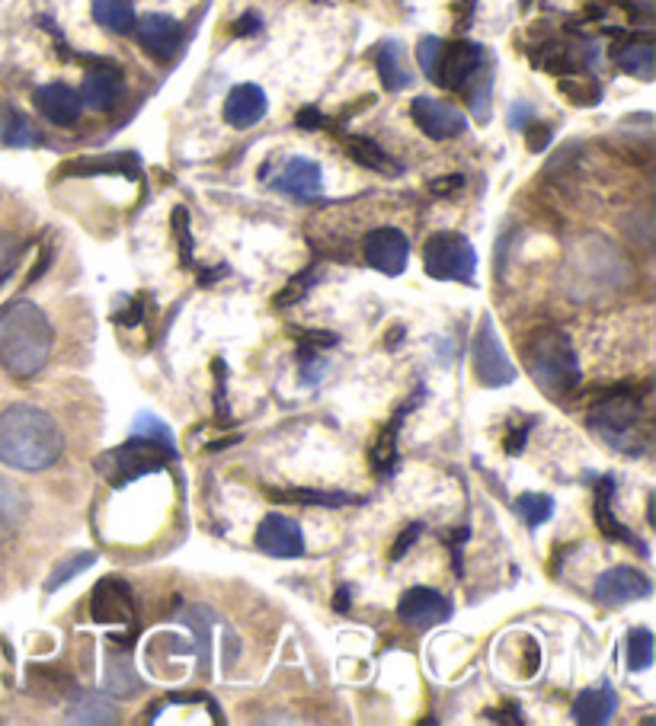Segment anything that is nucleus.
Here are the masks:
<instances>
[{"instance_id": "obj_42", "label": "nucleus", "mask_w": 656, "mask_h": 726, "mask_svg": "<svg viewBox=\"0 0 656 726\" xmlns=\"http://www.w3.org/2000/svg\"><path fill=\"white\" fill-rule=\"evenodd\" d=\"M324 116H321V113H317V109H311V106H308V109H301L299 116H295V125H299V128H304V131H314V128H324Z\"/></svg>"}, {"instance_id": "obj_39", "label": "nucleus", "mask_w": 656, "mask_h": 726, "mask_svg": "<svg viewBox=\"0 0 656 726\" xmlns=\"http://www.w3.org/2000/svg\"><path fill=\"white\" fill-rule=\"evenodd\" d=\"M561 91L570 93V99H573L576 106H593V103H598L596 84H590V87H583V84H580V87H573L570 81H564V84H561Z\"/></svg>"}, {"instance_id": "obj_10", "label": "nucleus", "mask_w": 656, "mask_h": 726, "mask_svg": "<svg viewBox=\"0 0 656 726\" xmlns=\"http://www.w3.org/2000/svg\"><path fill=\"white\" fill-rule=\"evenodd\" d=\"M410 116L417 122L419 131L429 135L433 141L458 138L468 128V119L461 109H455L451 103H442V99H433V96H417L410 103Z\"/></svg>"}, {"instance_id": "obj_36", "label": "nucleus", "mask_w": 656, "mask_h": 726, "mask_svg": "<svg viewBox=\"0 0 656 726\" xmlns=\"http://www.w3.org/2000/svg\"><path fill=\"white\" fill-rule=\"evenodd\" d=\"M442 52H446L442 39H436V35H426V39H419L417 61H419V67L426 71V77H429V81H436V74H439V61H442Z\"/></svg>"}, {"instance_id": "obj_32", "label": "nucleus", "mask_w": 656, "mask_h": 726, "mask_svg": "<svg viewBox=\"0 0 656 726\" xmlns=\"http://www.w3.org/2000/svg\"><path fill=\"white\" fill-rule=\"evenodd\" d=\"M132 435H142V439H150V442H160V445H170V449H177V439H174L170 425L164 423L160 417L148 413V410L135 417V423H132Z\"/></svg>"}, {"instance_id": "obj_7", "label": "nucleus", "mask_w": 656, "mask_h": 726, "mask_svg": "<svg viewBox=\"0 0 656 726\" xmlns=\"http://www.w3.org/2000/svg\"><path fill=\"white\" fill-rule=\"evenodd\" d=\"M471 359H475V375H478V381L483 388H507V385L516 381V365L509 362L507 349H503V343L497 336V327H493L490 314H483V320H480Z\"/></svg>"}, {"instance_id": "obj_40", "label": "nucleus", "mask_w": 656, "mask_h": 726, "mask_svg": "<svg viewBox=\"0 0 656 726\" xmlns=\"http://www.w3.org/2000/svg\"><path fill=\"white\" fill-rule=\"evenodd\" d=\"M177 234H179V246H183V263L189 266L192 263V241H189V228H186V209H177Z\"/></svg>"}, {"instance_id": "obj_41", "label": "nucleus", "mask_w": 656, "mask_h": 726, "mask_svg": "<svg viewBox=\"0 0 656 726\" xmlns=\"http://www.w3.org/2000/svg\"><path fill=\"white\" fill-rule=\"evenodd\" d=\"M419 532H423V525H410V528L404 532V538H400V541L394 545V554H391V560H400V557H404V554H407V550L414 547V541L419 538Z\"/></svg>"}, {"instance_id": "obj_11", "label": "nucleus", "mask_w": 656, "mask_h": 726, "mask_svg": "<svg viewBox=\"0 0 656 726\" xmlns=\"http://www.w3.org/2000/svg\"><path fill=\"white\" fill-rule=\"evenodd\" d=\"M397 614H400V621H404L407 628L426 631V628H436V624L448 621V618H451V606H448V599L442 592L426 589V586H414V589H407V592L400 596Z\"/></svg>"}, {"instance_id": "obj_8", "label": "nucleus", "mask_w": 656, "mask_h": 726, "mask_svg": "<svg viewBox=\"0 0 656 726\" xmlns=\"http://www.w3.org/2000/svg\"><path fill=\"white\" fill-rule=\"evenodd\" d=\"M650 592H654V582L634 567H612V570L598 576L596 586H593L596 602L605 608H618L627 606V602H637V599H647Z\"/></svg>"}, {"instance_id": "obj_31", "label": "nucleus", "mask_w": 656, "mask_h": 726, "mask_svg": "<svg viewBox=\"0 0 656 726\" xmlns=\"http://www.w3.org/2000/svg\"><path fill=\"white\" fill-rule=\"evenodd\" d=\"M346 145H350V154L356 157L358 164H365V167H372V170H382V173H394V170H397L394 160H391L388 154L382 151L375 141H368V138H350Z\"/></svg>"}, {"instance_id": "obj_22", "label": "nucleus", "mask_w": 656, "mask_h": 726, "mask_svg": "<svg viewBox=\"0 0 656 726\" xmlns=\"http://www.w3.org/2000/svg\"><path fill=\"white\" fill-rule=\"evenodd\" d=\"M375 64H378V77H382L385 91H407V87L414 84L410 67H407V61H404V49H400L397 42H382V45L375 49Z\"/></svg>"}, {"instance_id": "obj_18", "label": "nucleus", "mask_w": 656, "mask_h": 726, "mask_svg": "<svg viewBox=\"0 0 656 726\" xmlns=\"http://www.w3.org/2000/svg\"><path fill=\"white\" fill-rule=\"evenodd\" d=\"M122 93H125V84H122L119 71L113 67H96L90 71L81 84V103L96 109V113H113L119 106Z\"/></svg>"}, {"instance_id": "obj_26", "label": "nucleus", "mask_w": 656, "mask_h": 726, "mask_svg": "<svg viewBox=\"0 0 656 726\" xmlns=\"http://www.w3.org/2000/svg\"><path fill=\"white\" fill-rule=\"evenodd\" d=\"M615 61H618V67L627 71V74H637V77H644V81L654 77L656 52L650 42H631L622 52H615Z\"/></svg>"}, {"instance_id": "obj_15", "label": "nucleus", "mask_w": 656, "mask_h": 726, "mask_svg": "<svg viewBox=\"0 0 656 726\" xmlns=\"http://www.w3.org/2000/svg\"><path fill=\"white\" fill-rule=\"evenodd\" d=\"M272 189H279L292 199H317L324 189L321 164H314L311 157H289L279 170V177L272 180Z\"/></svg>"}, {"instance_id": "obj_16", "label": "nucleus", "mask_w": 656, "mask_h": 726, "mask_svg": "<svg viewBox=\"0 0 656 726\" xmlns=\"http://www.w3.org/2000/svg\"><path fill=\"white\" fill-rule=\"evenodd\" d=\"M138 27V42L142 49L154 55L157 61H170L183 45V27L167 13H148L145 20L135 23Z\"/></svg>"}, {"instance_id": "obj_28", "label": "nucleus", "mask_w": 656, "mask_h": 726, "mask_svg": "<svg viewBox=\"0 0 656 726\" xmlns=\"http://www.w3.org/2000/svg\"><path fill=\"white\" fill-rule=\"evenodd\" d=\"M100 170H113V173H128V177H135V173H138V160H135L132 154H125V157L77 160V164L64 167V173H77V177H90V173H100Z\"/></svg>"}, {"instance_id": "obj_2", "label": "nucleus", "mask_w": 656, "mask_h": 726, "mask_svg": "<svg viewBox=\"0 0 656 726\" xmlns=\"http://www.w3.org/2000/svg\"><path fill=\"white\" fill-rule=\"evenodd\" d=\"M52 324L39 304L13 298L0 307V365L13 378L39 375L52 356Z\"/></svg>"}, {"instance_id": "obj_4", "label": "nucleus", "mask_w": 656, "mask_h": 726, "mask_svg": "<svg viewBox=\"0 0 656 726\" xmlns=\"http://www.w3.org/2000/svg\"><path fill=\"white\" fill-rule=\"evenodd\" d=\"M590 429L602 442L625 454H637L647 449V413L644 403L634 397H608L590 413Z\"/></svg>"}, {"instance_id": "obj_24", "label": "nucleus", "mask_w": 656, "mask_h": 726, "mask_svg": "<svg viewBox=\"0 0 656 726\" xmlns=\"http://www.w3.org/2000/svg\"><path fill=\"white\" fill-rule=\"evenodd\" d=\"M90 10H93V20L110 32H125L135 30L138 17H135V3L132 0H90Z\"/></svg>"}, {"instance_id": "obj_37", "label": "nucleus", "mask_w": 656, "mask_h": 726, "mask_svg": "<svg viewBox=\"0 0 656 726\" xmlns=\"http://www.w3.org/2000/svg\"><path fill=\"white\" fill-rule=\"evenodd\" d=\"M299 365H301V375H304V381H308V385H317V381H321V375H324V359H321L314 349L301 346Z\"/></svg>"}, {"instance_id": "obj_12", "label": "nucleus", "mask_w": 656, "mask_h": 726, "mask_svg": "<svg viewBox=\"0 0 656 726\" xmlns=\"http://www.w3.org/2000/svg\"><path fill=\"white\" fill-rule=\"evenodd\" d=\"M257 547L269 554V557H279V560H295L304 554V532L295 518L289 515L272 513L260 522L257 528Z\"/></svg>"}, {"instance_id": "obj_20", "label": "nucleus", "mask_w": 656, "mask_h": 726, "mask_svg": "<svg viewBox=\"0 0 656 726\" xmlns=\"http://www.w3.org/2000/svg\"><path fill=\"white\" fill-rule=\"evenodd\" d=\"M267 116V93L257 84H238L225 99V119L235 128H253Z\"/></svg>"}, {"instance_id": "obj_35", "label": "nucleus", "mask_w": 656, "mask_h": 726, "mask_svg": "<svg viewBox=\"0 0 656 726\" xmlns=\"http://www.w3.org/2000/svg\"><path fill=\"white\" fill-rule=\"evenodd\" d=\"M39 141H42V135L23 116H13L10 125H7V131H3V145L7 148H32Z\"/></svg>"}, {"instance_id": "obj_43", "label": "nucleus", "mask_w": 656, "mask_h": 726, "mask_svg": "<svg viewBox=\"0 0 656 726\" xmlns=\"http://www.w3.org/2000/svg\"><path fill=\"white\" fill-rule=\"evenodd\" d=\"M548 141H551V128H544V125H532L529 128V148L532 151H544Z\"/></svg>"}, {"instance_id": "obj_44", "label": "nucleus", "mask_w": 656, "mask_h": 726, "mask_svg": "<svg viewBox=\"0 0 656 726\" xmlns=\"http://www.w3.org/2000/svg\"><path fill=\"white\" fill-rule=\"evenodd\" d=\"M295 339L314 343V346H336V334H321V330H295Z\"/></svg>"}, {"instance_id": "obj_17", "label": "nucleus", "mask_w": 656, "mask_h": 726, "mask_svg": "<svg viewBox=\"0 0 656 726\" xmlns=\"http://www.w3.org/2000/svg\"><path fill=\"white\" fill-rule=\"evenodd\" d=\"M35 109L55 125H74L84 113V103H81V93L67 84H45L39 87L35 96H32Z\"/></svg>"}, {"instance_id": "obj_21", "label": "nucleus", "mask_w": 656, "mask_h": 726, "mask_svg": "<svg viewBox=\"0 0 656 726\" xmlns=\"http://www.w3.org/2000/svg\"><path fill=\"white\" fill-rule=\"evenodd\" d=\"M64 717L71 724H116L119 711L110 697L96 695V692H74V697L67 701Z\"/></svg>"}, {"instance_id": "obj_33", "label": "nucleus", "mask_w": 656, "mask_h": 726, "mask_svg": "<svg viewBox=\"0 0 656 726\" xmlns=\"http://www.w3.org/2000/svg\"><path fill=\"white\" fill-rule=\"evenodd\" d=\"M96 564V554H90V550H84V554H74V557H67V560H61L59 570L49 576V582H45V589L49 592H59L64 582H71L74 576H81L87 567H93Z\"/></svg>"}, {"instance_id": "obj_34", "label": "nucleus", "mask_w": 656, "mask_h": 726, "mask_svg": "<svg viewBox=\"0 0 656 726\" xmlns=\"http://www.w3.org/2000/svg\"><path fill=\"white\" fill-rule=\"evenodd\" d=\"M275 499H295V503H308V506H327V509H336V506H346L353 503L350 493H321V490H289V493H272Z\"/></svg>"}, {"instance_id": "obj_27", "label": "nucleus", "mask_w": 656, "mask_h": 726, "mask_svg": "<svg viewBox=\"0 0 656 726\" xmlns=\"http://www.w3.org/2000/svg\"><path fill=\"white\" fill-rule=\"evenodd\" d=\"M397 423H404V417H397L394 423L378 435V442L372 445V467L382 474V477H391L397 471Z\"/></svg>"}, {"instance_id": "obj_3", "label": "nucleus", "mask_w": 656, "mask_h": 726, "mask_svg": "<svg viewBox=\"0 0 656 726\" xmlns=\"http://www.w3.org/2000/svg\"><path fill=\"white\" fill-rule=\"evenodd\" d=\"M525 365L548 397H561L580 385V359L570 339L554 327H541L525 343Z\"/></svg>"}, {"instance_id": "obj_1", "label": "nucleus", "mask_w": 656, "mask_h": 726, "mask_svg": "<svg viewBox=\"0 0 656 726\" xmlns=\"http://www.w3.org/2000/svg\"><path fill=\"white\" fill-rule=\"evenodd\" d=\"M64 452V435L59 423L32 407V403H13L0 413V461L17 471H45L52 467Z\"/></svg>"}, {"instance_id": "obj_5", "label": "nucleus", "mask_w": 656, "mask_h": 726, "mask_svg": "<svg viewBox=\"0 0 656 726\" xmlns=\"http://www.w3.org/2000/svg\"><path fill=\"white\" fill-rule=\"evenodd\" d=\"M170 461H177V449L150 442L142 435H132L125 445L96 457V471L110 486H128L132 481H142L145 474L164 471Z\"/></svg>"}, {"instance_id": "obj_45", "label": "nucleus", "mask_w": 656, "mask_h": 726, "mask_svg": "<svg viewBox=\"0 0 656 726\" xmlns=\"http://www.w3.org/2000/svg\"><path fill=\"white\" fill-rule=\"evenodd\" d=\"M257 30H260V17H257V13H247V17H240L238 27H235L238 35H253Z\"/></svg>"}, {"instance_id": "obj_29", "label": "nucleus", "mask_w": 656, "mask_h": 726, "mask_svg": "<svg viewBox=\"0 0 656 726\" xmlns=\"http://www.w3.org/2000/svg\"><path fill=\"white\" fill-rule=\"evenodd\" d=\"M516 513H519V518H522L529 528H538V525H544V522L554 515V499L544 496V493H522V496L516 499Z\"/></svg>"}, {"instance_id": "obj_23", "label": "nucleus", "mask_w": 656, "mask_h": 726, "mask_svg": "<svg viewBox=\"0 0 656 726\" xmlns=\"http://www.w3.org/2000/svg\"><path fill=\"white\" fill-rule=\"evenodd\" d=\"M27 513H30L27 493L13 484V481L0 477V541H10V538L20 532Z\"/></svg>"}, {"instance_id": "obj_9", "label": "nucleus", "mask_w": 656, "mask_h": 726, "mask_svg": "<svg viewBox=\"0 0 656 726\" xmlns=\"http://www.w3.org/2000/svg\"><path fill=\"white\" fill-rule=\"evenodd\" d=\"M362 250H365V263L382 275H400L410 260V241L397 228H375L365 238Z\"/></svg>"}, {"instance_id": "obj_47", "label": "nucleus", "mask_w": 656, "mask_h": 726, "mask_svg": "<svg viewBox=\"0 0 656 726\" xmlns=\"http://www.w3.org/2000/svg\"><path fill=\"white\" fill-rule=\"evenodd\" d=\"M461 182H465V180H461V177H446V180L433 182L429 189H433V192H451V189H458Z\"/></svg>"}, {"instance_id": "obj_30", "label": "nucleus", "mask_w": 656, "mask_h": 726, "mask_svg": "<svg viewBox=\"0 0 656 726\" xmlns=\"http://www.w3.org/2000/svg\"><path fill=\"white\" fill-rule=\"evenodd\" d=\"M627 669L631 672H644V669H650L654 663V634L647 631V628H637V631H631L627 634Z\"/></svg>"}, {"instance_id": "obj_46", "label": "nucleus", "mask_w": 656, "mask_h": 726, "mask_svg": "<svg viewBox=\"0 0 656 726\" xmlns=\"http://www.w3.org/2000/svg\"><path fill=\"white\" fill-rule=\"evenodd\" d=\"M350 606H353V592H350V586H340L336 596H333V608L336 611H350Z\"/></svg>"}, {"instance_id": "obj_14", "label": "nucleus", "mask_w": 656, "mask_h": 726, "mask_svg": "<svg viewBox=\"0 0 656 726\" xmlns=\"http://www.w3.org/2000/svg\"><path fill=\"white\" fill-rule=\"evenodd\" d=\"M90 614L100 624H132L135 621V606H132L128 586L122 579L96 582V589L90 596Z\"/></svg>"}, {"instance_id": "obj_13", "label": "nucleus", "mask_w": 656, "mask_h": 726, "mask_svg": "<svg viewBox=\"0 0 656 726\" xmlns=\"http://www.w3.org/2000/svg\"><path fill=\"white\" fill-rule=\"evenodd\" d=\"M483 59H487V52L478 42H455L448 52H442L436 84H442L446 91H465L471 81H478Z\"/></svg>"}, {"instance_id": "obj_6", "label": "nucleus", "mask_w": 656, "mask_h": 726, "mask_svg": "<svg viewBox=\"0 0 656 726\" xmlns=\"http://www.w3.org/2000/svg\"><path fill=\"white\" fill-rule=\"evenodd\" d=\"M423 270L436 282H465L475 285L478 273V253L468 238L455 231H439L423 246Z\"/></svg>"}, {"instance_id": "obj_25", "label": "nucleus", "mask_w": 656, "mask_h": 726, "mask_svg": "<svg viewBox=\"0 0 656 726\" xmlns=\"http://www.w3.org/2000/svg\"><path fill=\"white\" fill-rule=\"evenodd\" d=\"M612 493H615V477H602V484H598V493H596V522L598 528H602V535L618 538V541H625V545L637 547L641 554H647V547L641 545L634 535H627L625 525L615 522V515H612Z\"/></svg>"}, {"instance_id": "obj_19", "label": "nucleus", "mask_w": 656, "mask_h": 726, "mask_svg": "<svg viewBox=\"0 0 656 726\" xmlns=\"http://www.w3.org/2000/svg\"><path fill=\"white\" fill-rule=\"evenodd\" d=\"M618 711V695L608 682L583 688L573 701V720L583 726H602L608 724Z\"/></svg>"}, {"instance_id": "obj_38", "label": "nucleus", "mask_w": 656, "mask_h": 726, "mask_svg": "<svg viewBox=\"0 0 656 726\" xmlns=\"http://www.w3.org/2000/svg\"><path fill=\"white\" fill-rule=\"evenodd\" d=\"M311 282H314V275L304 273V275H301V278H295V282H292V285H289V288H285L282 295H279V298H275V304H279V307H289V304L301 302V298L308 295V288H311Z\"/></svg>"}]
</instances>
